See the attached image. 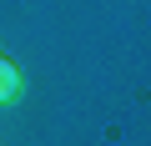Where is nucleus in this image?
Wrapping results in <instances>:
<instances>
[{
    "mask_svg": "<svg viewBox=\"0 0 151 146\" xmlns=\"http://www.w3.org/2000/svg\"><path fill=\"white\" fill-rule=\"evenodd\" d=\"M20 86H25V81H20V65L0 55V106H5V101H15V96H20Z\"/></svg>",
    "mask_w": 151,
    "mask_h": 146,
    "instance_id": "f257e3e1",
    "label": "nucleus"
}]
</instances>
